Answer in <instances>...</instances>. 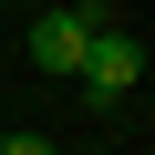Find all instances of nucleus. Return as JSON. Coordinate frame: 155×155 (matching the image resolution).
Masks as SVG:
<instances>
[{
	"label": "nucleus",
	"mask_w": 155,
	"mask_h": 155,
	"mask_svg": "<svg viewBox=\"0 0 155 155\" xmlns=\"http://www.w3.org/2000/svg\"><path fill=\"white\" fill-rule=\"evenodd\" d=\"M93 31H114V0H41L31 11V72H83V52H93Z\"/></svg>",
	"instance_id": "nucleus-1"
},
{
	"label": "nucleus",
	"mask_w": 155,
	"mask_h": 155,
	"mask_svg": "<svg viewBox=\"0 0 155 155\" xmlns=\"http://www.w3.org/2000/svg\"><path fill=\"white\" fill-rule=\"evenodd\" d=\"M72 83H83V104H93V114H114V104L145 83V52H134V31H93V52H83V72H72Z\"/></svg>",
	"instance_id": "nucleus-2"
},
{
	"label": "nucleus",
	"mask_w": 155,
	"mask_h": 155,
	"mask_svg": "<svg viewBox=\"0 0 155 155\" xmlns=\"http://www.w3.org/2000/svg\"><path fill=\"white\" fill-rule=\"evenodd\" d=\"M0 155H52V134H0Z\"/></svg>",
	"instance_id": "nucleus-3"
},
{
	"label": "nucleus",
	"mask_w": 155,
	"mask_h": 155,
	"mask_svg": "<svg viewBox=\"0 0 155 155\" xmlns=\"http://www.w3.org/2000/svg\"><path fill=\"white\" fill-rule=\"evenodd\" d=\"M0 11H11V0H0Z\"/></svg>",
	"instance_id": "nucleus-4"
},
{
	"label": "nucleus",
	"mask_w": 155,
	"mask_h": 155,
	"mask_svg": "<svg viewBox=\"0 0 155 155\" xmlns=\"http://www.w3.org/2000/svg\"><path fill=\"white\" fill-rule=\"evenodd\" d=\"M31 11H41V0H31Z\"/></svg>",
	"instance_id": "nucleus-5"
}]
</instances>
